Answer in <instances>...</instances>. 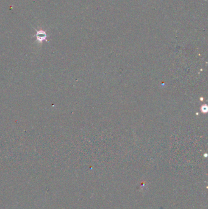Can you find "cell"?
Listing matches in <instances>:
<instances>
[{
  "mask_svg": "<svg viewBox=\"0 0 208 209\" xmlns=\"http://www.w3.org/2000/svg\"><path fill=\"white\" fill-rule=\"evenodd\" d=\"M36 37L37 40L39 43H42L43 41H46L47 38V34L46 33L45 31L43 29H40L37 31L36 34Z\"/></svg>",
  "mask_w": 208,
  "mask_h": 209,
  "instance_id": "cell-1",
  "label": "cell"
}]
</instances>
